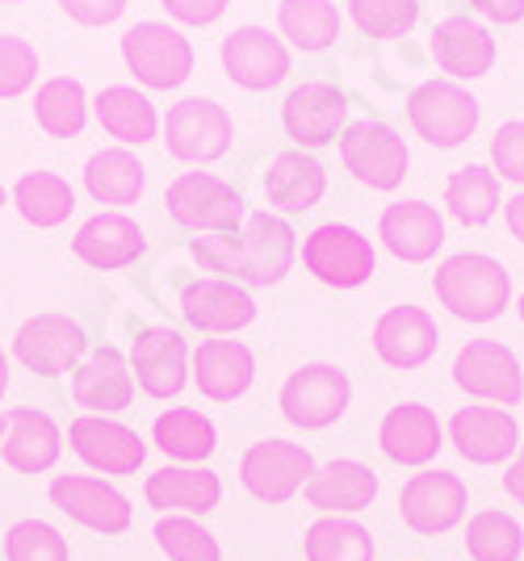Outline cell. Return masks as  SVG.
I'll use <instances>...</instances> for the list:
<instances>
[{"label": "cell", "mask_w": 524, "mask_h": 561, "mask_svg": "<svg viewBox=\"0 0 524 561\" xmlns=\"http://www.w3.org/2000/svg\"><path fill=\"white\" fill-rule=\"evenodd\" d=\"M190 252L210 273H227L248 285H277L298 256V234L282 214H248L236 231L193 239Z\"/></svg>", "instance_id": "obj_1"}, {"label": "cell", "mask_w": 524, "mask_h": 561, "mask_svg": "<svg viewBox=\"0 0 524 561\" xmlns=\"http://www.w3.org/2000/svg\"><path fill=\"white\" fill-rule=\"evenodd\" d=\"M432 289H436V302L445 306L453 319H466V323H491L512 306L508 268L500 260L478 256V252L445 260L432 277Z\"/></svg>", "instance_id": "obj_2"}, {"label": "cell", "mask_w": 524, "mask_h": 561, "mask_svg": "<svg viewBox=\"0 0 524 561\" xmlns=\"http://www.w3.org/2000/svg\"><path fill=\"white\" fill-rule=\"evenodd\" d=\"M172 222L197 234H227L248 218V202L236 185L210 172H181L164 193Z\"/></svg>", "instance_id": "obj_3"}, {"label": "cell", "mask_w": 524, "mask_h": 561, "mask_svg": "<svg viewBox=\"0 0 524 561\" xmlns=\"http://www.w3.org/2000/svg\"><path fill=\"white\" fill-rule=\"evenodd\" d=\"M122 59L144 89H181L193 71V47L181 30L164 22H139L122 34Z\"/></svg>", "instance_id": "obj_4"}, {"label": "cell", "mask_w": 524, "mask_h": 561, "mask_svg": "<svg viewBox=\"0 0 524 561\" xmlns=\"http://www.w3.org/2000/svg\"><path fill=\"white\" fill-rule=\"evenodd\" d=\"M407 117L432 147H462L478 130V101L457 80H424L407 96Z\"/></svg>", "instance_id": "obj_5"}, {"label": "cell", "mask_w": 524, "mask_h": 561, "mask_svg": "<svg viewBox=\"0 0 524 561\" xmlns=\"http://www.w3.org/2000/svg\"><path fill=\"white\" fill-rule=\"evenodd\" d=\"M315 469L319 466H315L310 448L294 445V440H257L239 457V482L252 499L277 507L307 486Z\"/></svg>", "instance_id": "obj_6"}, {"label": "cell", "mask_w": 524, "mask_h": 561, "mask_svg": "<svg viewBox=\"0 0 524 561\" xmlns=\"http://www.w3.org/2000/svg\"><path fill=\"white\" fill-rule=\"evenodd\" d=\"M231 139H236V122L231 114L218 105V101H206V96H190V101H176L164 117V142L168 151L185 164H210V160H223L231 151Z\"/></svg>", "instance_id": "obj_7"}, {"label": "cell", "mask_w": 524, "mask_h": 561, "mask_svg": "<svg viewBox=\"0 0 524 561\" xmlns=\"http://www.w3.org/2000/svg\"><path fill=\"white\" fill-rule=\"evenodd\" d=\"M303 264L310 277L335 289H357L374 277V243L349 222H323L303 243Z\"/></svg>", "instance_id": "obj_8"}, {"label": "cell", "mask_w": 524, "mask_h": 561, "mask_svg": "<svg viewBox=\"0 0 524 561\" xmlns=\"http://www.w3.org/2000/svg\"><path fill=\"white\" fill-rule=\"evenodd\" d=\"M349 398H353V386H349V374L340 365H303L298 374L286 377L277 407L294 427L319 432V427H332L335 420H344Z\"/></svg>", "instance_id": "obj_9"}, {"label": "cell", "mask_w": 524, "mask_h": 561, "mask_svg": "<svg viewBox=\"0 0 524 561\" xmlns=\"http://www.w3.org/2000/svg\"><path fill=\"white\" fill-rule=\"evenodd\" d=\"M340 160H344V168L357 176L361 185L390 193V188L403 185L407 176V142L399 139L395 126L365 117V122L344 126V135H340Z\"/></svg>", "instance_id": "obj_10"}, {"label": "cell", "mask_w": 524, "mask_h": 561, "mask_svg": "<svg viewBox=\"0 0 524 561\" xmlns=\"http://www.w3.org/2000/svg\"><path fill=\"white\" fill-rule=\"evenodd\" d=\"M47 494L68 519H76L89 533H101V537H118V533L130 528V519H135L130 499L118 486L93 478V473H59L47 486Z\"/></svg>", "instance_id": "obj_11"}, {"label": "cell", "mask_w": 524, "mask_h": 561, "mask_svg": "<svg viewBox=\"0 0 524 561\" xmlns=\"http://www.w3.org/2000/svg\"><path fill=\"white\" fill-rule=\"evenodd\" d=\"M466 503H470V491L466 482L449 473V469H429V473H411L399 491V515L411 533H424V537H436V533H449L462 524L466 515Z\"/></svg>", "instance_id": "obj_12"}, {"label": "cell", "mask_w": 524, "mask_h": 561, "mask_svg": "<svg viewBox=\"0 0 524 561\" xmlns=\"http://www.w3.org/2000/svg\"><path fill=\"white\" fill-rule=\"evenodd\" d=\"M453 381L470 398H487L495 407H516L524 398L521 360L500 340H470L453 360Z\"/></svg>", "instance_id": "obj_13"}, {"label": "cell", "mask_w": 524, "mask_h": 561, "mask_svg": "<svg viewBox=\"0 0 524 561\" xmlns=\"http://www.w3.org/2000/svg\"><path fill=\"white\" fill-rule=\"evenodd\" d=\"M84 348H89V335L68 314H34L13 335V356L38 377H59L76 369Z\"/></svg>", "instance_id": "obj_14"}, {"label": "cell", "mask_w": 524, "mask_h": 561, "mask_svg": "<svg viewBox=\"0 0 524 561\" xmlns=\"http://www.w3.org/2000/svg\"><path fill=\"white\" fill-rule=\"evenodd\" d=\"M223 68L239 89L264 93L273 84H282L289 71V50L282 47L277 34H269L264 25H239L223 38Z\"/></svg>", "instance_id": "obj_15"}, {"label": "cell", "mask_w": 524, "mask_h": 561, "mask_svg": "<svg viewBox=\"0 0 524 561\" xmlns=\"http://www.w3.org/2000/svg\"><path fill=\"white\" fill-rule=\"evenodd\" d=\"M130 374L151 398H176L190 381V348L181 331L172 328H147L130 344Z\"/></svg>", "instance_id": "obj_16"}, {"label": "cell", "mask_w": 524, "mask_h": 561, "mask_svg": "<svg viewBox=\"0 0 524 561\" xmlns=\"http://www.w3.org/2000/svg\"><path fill=\"white\" fill-rule=\"evenodd\" d=\"M349 101L328 80H303L282 101V126L298 147H323L344 130Z\"/></svg>", "instance_id": "obj_17"}, {"label": "cell", "mask_w": 524, "mask_h": 561, "mask_svg": "<svg viewBox=\"0 0 524 561\" xmlns=\"http://www.w3.org/2000/svg\"><path fill=\"white\" fill-rule=\"evenodd\" d=\"M68 440H72L76 457L101 473H135L147 461V445L139 440V432L118 420H105V415L72 420Z\"/></svg>", "instance_id": "obj_18"}, {"label": "cell", "mask_w": 524, "mask_h": 561, "mask_svg": "<svg viewBox=\"0 0 524 561\" xmlns=\"http://www.w3.org/2000/svg\"><path fill=\"white\" fill-rule=\"evenodd\" d=\"M449 445L475 466H503L521 445V427L503 407H462L449 420Z\"/></svg>", "instance_id": "obj_19"}, {"label": "cell", "mask_w": 524, "mask_h": 561, "mask_svg": "<svg viewBox=\"0 0 524 561\" xmlns=\"http://www.w3.org/2000/svg\"><path fill=\"white\" fill-rule=\"evenodd\" d=\"M441 331L420 306H390L374 323V352L390 369H420L436 356Z\"/></svg>", "instance_id": "obj_20"}, {"label": "cell", "mask_w": 524, "mask_h": 561, "mask_svg": "<svg viewBox=\"0 0 524 561\" xmlns=\"http://www.w3.org/2000/svg\"><path fill=\"white\" fill-rule=\"evenodd\" d=\"M72 398L89 415H118L135 398V374L130 360L118 348L89 352L72 374Z\"/></svg>", "instance_id": "obj_21"}, {"label": "cell", "mask_w": 524, "mask_h": 561, "mask_svg": "<svg viewBox=\"0 0 524 561\" xmlns=\"http://www.w3.org/2000/svg\"><path fill=\"white\" fill-rule=\"evenodd\" d=\"M64 432L38 407H13L4 415V436H0V457L18 473H47L59 461Z\"/></svg>", "instance_id": "obj_22"}, {"label": "cell", "mask_w": 524, "mask_h": 561, "mask_svg": "<svg viewBox=\"0 0 524 561\" xmlns=\"http://www.w3.org/2000/svg\"><path fill=\"white\" fill-rule=\"evenodd\" d=\"M378 448L395 466H429V461H436V453L445 448V432H441V423L432 415V407L403 402V407H390L381 415Z\"/></svg>", "instance_id": "obj_23"}, {"label": "cell", "mask_w": 524, "mask_h": 561, "mask_svg": "<svg viewBox=\"0 0 524 561\" xmlns=\"http://www.w3.org/2000/svg\"><path fill=\"white\" fill-rule=\"evenodd\" d=\"M181 314L197 331H239L257 319V302L248 298V289H239L227 277H202L181 289Z\"/></svg>", "instance_id": "obj_24"}, {"label": "cell", "mask_w": 524, "mask_h": 561, "mask_svg": "<svg viewBox=\"0 0 524 561\" xmlns=\"http://www.w3.org/2000/svg\"><path fill=\"white\" fill-rule=\"evenodd\" d=\"M378 239L386 243L390 256L407 260V264H424L445 243V222L429 202H395L381 210Z\"/></svg>", "instance_id": "obj_25"}, {"label": "cell", "mask_w": 524, "mask_h": 561, "mask_svg": "<svg viewBox=\"0 0 524 561\" xmlns=\"http://www.w3.org/2000/svg\"><path fill=\"white\" fill-rule=\"evenodd\" d=\"M190 360L193 381L210 402H236L239 394H248L257 377V360L239 340H202Z\"/></svg>", "instance_id": "obj_26"}, {"label": "cell", "mask_w": 524, "mask_h": 561, "mask_svg": "<svg viewBox=\"0 0 524 561\" xmlns=\"http://www.w3.org/2000/svg\"><path fill=\"white\" fill-rule=\"evenodd\" d=\"M147 239L139 231L135 218L110 210V214H93L89 222H80V231L72 239V252L89 268H126L144 256Z\"/></svg>", "instance_id": "obj_27"}, {"label": "cell", "mask_w": 524, "mask_h": 561, "mask_svg": "<svg viewBox=\"0 0 524 561\" xmlns=\"http://www.w3.org/2000/svg\"><path fill=\"white\" fill-rule=\"evenodd\" d=\"M307 503L319 515H353L365 512L378 499V473L361 461H328L323 469L310 473L303 486Z\"/></svg>", "instance_id": "obj_28"}, {"label": "cell", "mask_w": 524, "mask_h": 561, "mask_svg": "<svg viewBox=\"0 0 524 561\" xmlns=\"http://www.w3.org/2000/svg\"><path fill=\"white\" fill-rule=\"evenodd\" d=\"M432 59L441 71H449L453 80H478L495 64V38L487 25L470 18H445L432 30Z\"/></svg>", "instance_id": "obj_29"}, {"label": "cell", "mask_w": 524, "mask_h": 561, "mask_svg": "<svg viewBox=\"0 0 524 561\" xmlns=\"http://www.w3.org/2000/svg\"><path fill=\"white\" fill-rule=\"evenodd\" d=\"M144 494L156 512L206 515L218 507L223 482H218V473H210L206 466H164L160 473L147 478Z\"/></svg>", "instance_id": "obj_30"}, {"label": "cell", "mask_w": 524, "mask_h": 561, "mask_svg": "<svg viewBox=\"0 0 524 561\" xmlns=\"http://www.w3.org/2000/svg\"><path fill=\"white\" fill-rule=\"evenodd\" d=\"M328 193V172L303 151H282L264 172V197L282 214H307Z\"/></svg>", "instance_id": "obj_31"}, {"label": "cell", "mask_w": 524, "mask_h": 561, "mask_svg": "<svg viewBox=\"0 0 524 561\" xmlns=\"http://www.w3.org/2000/svg\"><path fill=\"white\" fill-rule=\"evenodd\" d=\"M144 185L147 168L126 147H105V151L89 156V164H84V188L101 206H135L144 197Z\"/></svg>", "instance_id": "obj_32"}, {"label": "cell", "mask_w": 524, "mask_h": 561, "mask_svg": "<svg viewBox=\"0 0 524 561\" xmlns=\"http://www.w3.org/2000/svg\"><path fill=\"white\" fill-rule=\"evenodd\" d=\"M93 110H96L101 130H110L114 139L130 142V147L151 142L156 139V130H160V114H156L151 96L139 93V89H126V84L101 89L93 101Z\"/></svg>", "instance_id": "obj_33"}, {"label": "cell", "mask_w": 524, "mask_h": 561, "mask_svg": "<svg viewBox=\"0 0 524 561\" xmlns=\"http://www.w3.org/2000/svg\"><path fill=\"white\" fill-rule=\"evenodd\" d=\"M151 440H156V448H160L164 457H172V461L197 466V461H206L218 448V432L202 411H193V407H172L164 415H156Z\"/></svg>", "instance_id": "obj_34"}, {"label": "cell", "mask_w": 524, "mask_h": 561, "mask_svg": "<svg viewBox=\"0 0 524 561\" xmlns=\"http://www.w3.org/2000/svg\"><path fill=\"white\" fill-rule=\"evenodd\" d=\"M13 206L25 222L50 231V227L68 222V214L76 210V193L59 172H25L13 185Z\"/></svg>", "instance_id": "obj_35"}, {"label": "cell", "mask_w": 524, "mask_h": 561, "mask_svg": "<svg viewBox=\"0 0 524 561\" xmlns=\"http://www.w3.org/2000/svg\"><path fill=\"white\" fill-rule=\"evenodd\" d=\"M445 206L462 227H482L500 210V176L482 164L457 168L445 185Z\"/></svg>", "instance_id": "obj_36"}, {"label": "cell", "mask_w": 524, "mask_h": 561, "mask_svg": "<svg viewBox=\"0 0 524 561\" xmlns=\"http://www.w3.org/2000/svg\"><path fill=\"white\" fill-rule=\"evenodd\" d=\"M307 561H374V537L349 515H323L303 533Z\"/></svg>", "instance_id": "obj_37"}, {"label": "cell", "mask_w": 524, "mask_h": 561, "mask_svg": "<svg viewBox=\"0 0 524 561\" xmlns=\"http://www.w3.org/2000/svg\"><path fill=\"white\" fill-rule=\"evenodd\" d=\"M277 25L298 50H328L340 38V9L332 0H282Z\"/></svg>", "instance_id": "obj_38"}, {"label": "cell", "mask_w": 524, "mask_h": 561, "mask_svg": "<svg viewBox=\"0 0 524 561\" xmlns=\"http://www.w3.org/2000/svg\"><path fill=\"white\" fill-rule=\"evenodd\" d=\"M34 117L47 130L50 139H76L84 130L89 117V101H84V84L72 76H55L34 93Z\"/></svg>", "instance_id": "obj_39"}, {"label": "cell", "mask_w": 524, "mask_h": 561, "mask_svg": "<svg viewBox=\"0 0 524 561\" xmlns=\"http://www.w3.org/2000/svg\"><path fill=\"white\" fill-rule=\"evenodd\" d=\"M524 533L512 515L478 512L466 528V553L475 561H521Z\"/></svg>", "instance_id": "obj_40"}, {"label": "cell", "mask_w": 524, "mask_h": 561, "mask_svg": "<svg viewBox=\"0 0 524 561\" xmlns=\"http://www.w3.org/2000/svg\"><path fill=\"white\" fill-rule=\"evenodd\" d=\"M151 537L164 549L168 561H223L218 540L210 537L193 515H164Z\"/></svg>", "instance_id": "obj_41"}, {"label": "cell", "mask_w": 524, "mask_h": 561, "mask_svg": "<svg viewBox=\"0 0 524 561\" xmlns=\"http://www.w3.org/2000/svg\"><path fill=\"white\" fill-rule=\"evenodd\" d=\"M4 561H72L68 537L47 519H18L4 533Z\"/></svg>", "instance_id": "obj_42"}, {"label": "cell", "mask_w": 524, "mask_h": 561, "mask_svg": "<svg viewBox=\"0 0 524 561\" xmlns=\"http://www.w3.org/2000/svg\"><path fill=\"white\" fill-rule=\"evenodd\" d=\"M349 13L369 38H403L420 18L415 0H349Z\"/></svg>", "instance_id": "obj_43"}, {"label": "cell", "mask_w": 524, "mask_h": 561, "mask_svg": "<svg viewBox=\"0 0 524 561\" xmlns=\"http://www.w3.org/2000/svg\"><path fill=\"white\" fill-rule=\"evenodd\" d=\"M38 76V50L18 34H0V96H22Z\"/></svg>", "instance_id": "obj_44"}, {"label": "cell", "mask_w": 524, "mask_h": 561, "mask_svg": "<svg viewBox=\"0 0 524 561\" xmlns=\"http://www.w3.org/2000/svg\"><path fill=\"white\" fill-rule=\"evenodd\" d=\"M491 164L503 181L524 185V122H503L491 139Z\"/></svg>", "instance_id": "obj_45"}, {"label": "cell", "mask_w": 524, "mask_h": 561, "mask_svg": "<svg viewBox=\"0 0 524 561\" xmlns=\"http://www.w3.org/2000/svg\"><path fill=\"white\" fill-rule=\"evenodd\" d=\"M59 4L80 25H110L118 22L122 9H126V0H59Z\"/></svg>", "instance_id": "obj_46"}, {"label": "cell", "mask_w": 524, "mask_h": 561, "mask_svg": "<svg viewBox=\"0 0 524 561\" xmlns=\"http://www.w3.org/2000/svg\"><path fill=\"white\" fill-rule=\"evenodd\" d=\"M231 0H164V9L185 25H210L227 13Z\"/></svg>", "instance_id": "obj_47"}, {"label": "cell", "mask_w": 524, "mask_h": 561, "mask_svg": "<svg viewBox=\"0 0 524 561\" xmlns=\"http://www.w3.org/2000/svg\"><path fill=\"white\" fill-rule=\"evenodd\" d=\"M482 18H491V22H503V25H512V22H521L524 18V0H470Z\"/></svg>", "instance_id": "obj_48"}, {"label": "cell", "mask_w": 524, "mask_h": 561, "mask_svg": "<svg viewBox=\"0 0 524 561\" xmlns=\"http://www.w3.org/2000/svg\"><path fill=\"white\" fill-rule=\"evenodd\" d=\"M503 218H508V231L524 243V188H521V193H512V197L503 202Z\"/></svg>", "instance_id": "obj_49"}, {"label": "cell", "mask_w": 524, "mask_h": 561, "mask_svg": "<svg viewBox=\"0 0 524 561\" xmlns=\"http://www.w3.org/2000/svg\"><path fill=\"white\" fill-rule=\"evenodd\" d=\"M503 491L512 494V499L524 507V448L516 453V461L508 466V473H503Z\"/></svg>", "instance_id": "obj_50"}, {"label": "cell", "mask_w": 524, "mask_h": 561, "mask_svg": "<svg viewBox=\"0 0 524 561\" xmlns=\"http://www.w3.org/2000/svg\"><path fill=\"white\" fill-rule=\"evenodd\" d=\"M4 390H9V356L0 352V394H4Z\"/></svg>", "instance_id": "obj_51"}, {"label": "cell", "mask_w": 524, "mask_h": 561, "mask_svg": "<svg viewBox=\"0 0 524 561\" xmlns=\"http://www.w3.org/2000/svg\"><path fill=\"white\" fill-rule=\"evenodd\" d=\"M516 310H521V323H524V294L516 298Z\"/></svg>", "instance_id": "obj_52"}, {"label": "cell", "mask_w": 524, "mask_h": 561, "mask_svg": "<svg viewBox=\"0 0 524 561\" xmlns=\"http://www.w3.org/2000/svg\"><path fill=\"white\" fill-rule=\"evenodd\" d=\"M4 197H9V193H4V185H0V206H4Z\"/></svg>", "instance_id": "obj_53"}, {"label": "cell", "mask_w": 524, "mask_h": 561, "mask_svg": "<svg viewBox=\"0 0 524 561\" xmlns=\"http://www.w3.org/2000/svg\"><path fill=\"white\" fill-rule=\"evenodd\" d=\"M0 436H4V415H0Z\"/></svg>", "instance_id": "obj_54"}]
</instances>
